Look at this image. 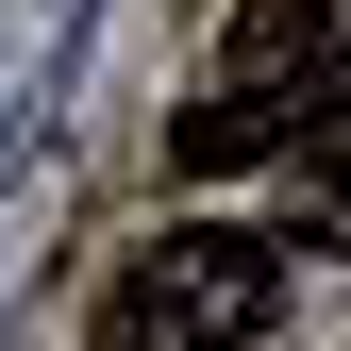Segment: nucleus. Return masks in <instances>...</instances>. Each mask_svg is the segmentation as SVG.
Returning a JSON list of instances; mask_svg holds the SVG:
<instances>
[{
	"label": "nucleus",
	"mask_w": 351,
	"mask_h": 351,
	"mask_svg": "<svg viewBox=\"0 0 351 351\" xmlns=\"http://www.w3.org/2000/svg\"><path fill=\"white\" fill-rule=\"evenodd\" d=\"M268 318H285V234H234V217H167L101 301L117 351H251Z\"/></svg>",
	"instance_id": "nucleus-1"
},
{
	"label": "nucleus",
	"mask_w": 351,
	"mask_h": 351,
	"mask_svg": "<svg viewBox=\"0 0 351 351\" xmlns=\"http://www.w3.org/2000/svg\"><path fill=\"white\" fill-rule=\"evenodd\" d=\"M318 167H301V201H285V251H351V117L335 134H301Z\"/></svg>",
	"instance_id": "nucleus-2"
}]
</instances>
